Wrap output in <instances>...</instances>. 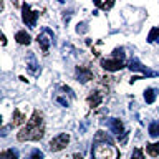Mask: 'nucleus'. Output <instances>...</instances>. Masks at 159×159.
I'll return each instance as SVG.
<instances>
[{
  "mask_svg": "<svg viewBox=\"0 0 159 159\" xmlns=\"http://www.w3.org/2000/svg\"><path fill=\"white\" fill-rule=\"evenodd\" d=\"M119 151L114 146V141L106 133L98 131L91 148V159H119Z\"/></svg>",
  "mask_w": 159,
  "mask_h": 159,
  "instance_id": "obj_1",
  "label": "nucleus"
},
{
  "mask_svg": "<svg viewBox=\"0 0 159 159\" xmlns=\"http://www.w3.org/2000/svg\"><path fill=\"white\" fill-rule=\"evenodd\" d=\"M45 136V119L42 111L35 109L32 118L28 119V123L25 124V128L20 129V133L17 134V139L20 143L25 141H40Z\"/></svg>",
  "mask_w": 159,
  "mask_h": 159,
  "instance_id": "obj_2",
  "label": "nucleus"
},
{
  "mask_svg": "<svg viewBox=\"0 0 159 159\" xmlns=\"http://www.w3.org/2000/svg\"><path fill=\"white\" fill-rule=\"evenodd\" d=\"M103 70H106V71H118V70H121L126 66V53H124V48L123 47H118L113 50L111 57L109 58H101V61H99Z\"/></svg>",
  "mask_w": 159,
  "mask_h": 159,
  "instance_id": "obj_3",
  "label": "nucleus"
},
{
  "mask_svg": "<svg viewBox=\"0 0 159 159\" xmlns=\"http://www.w3.org/2000/svg\"><path fill=\"white\" fill-rule=\"evenodd\" d=\"M37 42H38V45H40V48H42L43 55H48V50H50V47L53 45V42H55V35H53V32H52L50 28H43L42 32L38 33Z\"/></svg>",
  "mask_w": 159,
  "mask_h": 159,
  "instance_id": "obj_4",
  "label": "nucleus"
},
{
  "mask_svg": "<svg viewBox=\"0 0 159 159\" xmlns=\"http://www.w3.org/2000/svg\"><path fill=\"white\" fill-rule=\"evenodd\" d=\"M38 13H40V12L33 10L28 3H23V5H22V20H23V23L27 25V27H30V28H35V27H37Z\"/></svg>",
  "mask_w": 159,
  "mask_h": 159,
  "instance_id": "obj_5",
  "label": "nucleus"
},
{
  "mask_svg": "<svg viewBox=\"0 0 159 159\" xmlns=\"http://www.w3.org/2000/svg\"><path fill=\"white\" fill-rule=\"evenodd\" d=\"M68 143H70V134L68 133H60L50 141V151L52 152L61 151V149H65L68 146Z\"/></svg>",
  "mask_w": 159,
  "mask_h": 159,
  "instance_id": "obj_6",
  "label": "nucleus"
},
{
  "mask_svg": "<svg viewBox=\"0 0 159 159\" xmlns=\"http://www.w3.org/2000/svg\"><path fill=\"white\" fill-rule=\"evenodd\" d=\"M128 68L131 70V71H138V73H143L144 76H157L156 71H151L148 66H144V65L139 61L138 58H131L128 63Z\"/></svg>",
  "mask_w": 159,
  "mask_h": 159,
  "instance_id": "obj_7",
  "label": "nucleus"
},
{
  "mask_svg": "<svg viewBox=\"0 0 159 159\" xmlns=\"http://www.w3.org/2000/svg\"><path fill=\"white\" fill-rule=\"evenodd\" d=\"M103 98H104V93L101 91V89H93L91 93L88 94V98H86V101H88V106L94 109V108H98L99 104L103 103Z\"/></svg>",
  "mask_w": 159,
  "mask_h": 159,
  "instance_id": "obj_8",
  "label": "nucleus"
},
{
  "mask_svg": "<svg viewBox=\"0 0 159 159\" xmlns=\"http://www.w3.org/2000/svg\"><path fill=\"white\" fill-rule=\"evenodd\" d=\"M76 78H78V81H81V83H88L89 80L94 78V73H93V70L89 66L78 65L76 66Z\"/></svg>",
  "mask_w": 159,
  "mask_h": 159,
  "instance_id": "obj_9",
  "label": "nucleus"
},
{
  "mask_svg": "<svg viewBox=\"0 0 159 159\" xmlns=\"http://www.w3.org/2000/svg\"><path fill=\"white\" fill-rule=\"evenodd\" d=\"M27 70L33 75V76H37V75L40 73V65H38L37 58H35V55L32 52L27 55Z\"/></svg>",
  "mask_w": 159,
  "mask_h": 159,
  "instance_id": "obj_10",
  "label": "nucleus"
},
{
  "mask_svg": "<svg viewBox=\"0 0 159 159\" xmlns=\"http://www.w3.org/2000/svg\"><path fill=\"white\" fill-rule=\"evenodd\" d=\"M108 126H109V129L114 133V134H124V126H123V121L121 119H118V118H111L108 121Z\"/></svg>",
  "mask_w": 159,
  "mask_h": 159,
  "instance_id": "obj_11",
  "label": "nucleus"
},
{
  "mask_svg": "<svg viewBox=\"0 0 159 159\" xmlns=\"http://www.w3.org/2000/svg\"><path fill=\"white\" fill-rule=\"evenodd\" d=\"M25 119H27V116H25L18 108H15L13 109V116H12V123H10V128H17V126H20V124H23Z\"/></svg>",
  "mask_w": 159,
  "mask_h": 159,
  "instance_id": "obj_12",
  "label": "nucleus"
},
{
  "mask_svg": "<svg viewBox=\"0 0 159 159\" xmlns=\"http://www.w3.org/2000/svg\"><path fill=\"white\" fill-rule=\"evenodd\" d=\"M15 40H17L18 45H30L32 43V37L27 33V30H18L15 33Z\"/></svg>",
  "mask_w": 159,
  "mask_h": 159,
  "instance_id": "obj_13",
  "label": "nucleus"
},
{
  "mask_svg": "<svg viewBox=\"0 0 159 159\" xmlns=\"http://www.w3.org/2000/svg\"><path fill=\"white\" fill-rule=\"evenodd\" d=\"M156 94H157L156 88H146V91H144V101L148 104H152L154 99H156Z\"/></svg>",
  "mask_w": 159,
  "mask_h": 159,
  "instance_id": "obj_14",
  "label": "nucleus"
},
{
  "mask_svg": "<svg viewBox=\"0 0 159 159\" xmlns=\"http://www.w3.org/2000/svg\"><path fill=\"white\" fill-rule=\"evenodd\" d=\"M0 159H18V151L13 148L5 149V151L0 152Z\"/></svg>",
  "mask_w": 159,
  "mask_h": 159,
  "instance_id": "obj_15",
  "label": "nucleus"
},
{
  "mask_svg": "<svg viewBox=\"0 0 159 159\" xmlns=\"http://www.w3.org/2000/svg\"><path fill=\"white\" fill-rule=\"evenodd\" d=\"M146 152L152 157L159 156V143H148L146 144Z\"/></svg>",
  "mask_w": 159,
  "mask_h": 159,
  "instance_id": "obj_16",
  "label": "nucleus"
},
{
  "mask_svg": "<svg viewBox=\"0 0 159 159\" xmlns=\"http://www.w3.org/2000/svg\"><path fill=\"white\" fill-rule=\"evenodd\" d=\"M148 133H149V136L157 138V136H159V121H152L151 124H149Z\"/></svg>",
  "mask_w": 159,
  "mask_h": 159,
  "instance_id": "obj_17",
  "label": "nucleus"
},
{
  "mask_svg": "<svg viewBox=\"0 0 159 159\" xmlns=\"http://www.w3.org/2000/svg\"><path fill=\"white\" fill-rule=\"evenodd\" d=\"M154 42H159V28L157 27L151 28V32L148 35V43H154Z\"/></svg>",
  "mask_w": 159,
  "mask_h": 159,
  "instance_id": "obj_18",
  "label": "nucleus"
},
{
  "mask_svg": "<svg viewBox=\"0 0 159 159\" xmlns=\"http://www.w3.org/2000/svg\"><path fill=\"white\" fill-rule=\"evenodd\" d=\"M94 5L99 8H103V10H109V8L114 7V2H99V0H94Z\"/></svg>",
  "mask_w": 159,
  "mask_h": 159,
  "instance_id": "obj_19",
  "label": "nucleus"
},
{
  "mask_svg": "<svg viewBox=\"0 0 159 159\" xmlns=\"http://www.w3.org/2000/svg\"><path fill=\"white\" fill-rule=\"evenodd\" d=\"M27 159H45V154H43V151H40V149H33V151L28 154Z\"/></svg>",
  "mask_w": 159,
  "mask_h": 159,
  "instance_id": "obj_20",
  "label": "nucleus"
},
{
  "mask_svg": "<svg viewBox=\"0 0 159 159\" xmlns=\"http://www.w3.org/2000/svg\"><path fill=\"white\" fill-rule=\"evenodd\" d=\"M131 159H144V152L141 148H134L131 152Z\"/></svg>",
  "mask_w": 159,
  "mask_h": 159,
  "instance_id": "obj_21",
  "label": "nucleus"
},
{
  "mask_svg": "<svg viewBox=\"0 0 159 159\" xmlns=\"http://www.w3.org/2000/svg\"><path fill=\"white\" fill-rule=\"evenodd\" d=\"M55 101H57L58 104H61V106H65V108L70 106V101H68L66 98H63L61 94H55Z\"/></svg>",
  "mask_w": 159,
  "mask_h": 159,
  "instance_id": "obj_22",
  "label": "nucleus"
},
{
  "mask_svg": "<svg viewBox=\"0 0 159 159\" xmlns=\"http://www.w3.org/2000/svg\"><path fill=\"white\" fill-rule=\"evenodd\" d=\"M76 32L78 33H84V32H86V23H78V27H76Z\"/></svg>",
  "mask_w": 159,
  "mask_h": 159,
  "instance_id": "obj_23",
  "label": "nucleus"
},
{
  "mask_svg": "<svg viewBox=\"0 0 159 159\" xmlns=\"http://www.w3.org/2000/svg\"><path fill=\"white\" fill-rule=\"evenodd\" d=\"M73 159H83V156H81L80 152H75V154H73Z\"/></svg>",
  "mask_w": 159,
  "mask_h": 159,
  "instance_id": "obj_24",
  "label": "nucleus"
},
{
  "mask_svg": "<svg viewBox=\"0 0 159 159\" xmlns=\"http://www.w3.org/2000/svg\"><path fill=\"white\" fill-rule=\"evenodd\" d=\"M2 45H7V38H5L3 33H2Z\"/></svg>",
  "mask_w": 159,
  "mask_h": 159,
  "instance_id": "obj_25",
  "label": "nucleus"
}]
</instances>
